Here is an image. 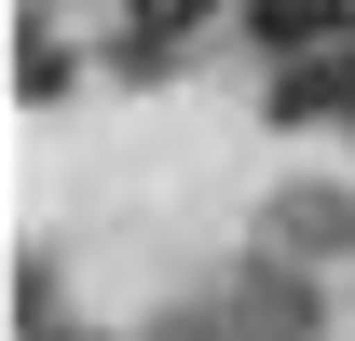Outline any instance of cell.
Masks as SVG:
<instances>
[{
    "mask_svg": "<svg viewBox=\"0 0 355 341\" xmlns=\"http://www.w3.org/2000/svg\"><path fill=\"white\" fill-rule=\"evenodd\" d=\"M328 28H355V0H246V42H273V55L328 42Z\"/></svg>",
    "mask_w": 355,
    "mask_h": 341,
    "instance_id": "obj_1",
    "label": "cell"
}]
</instances>
